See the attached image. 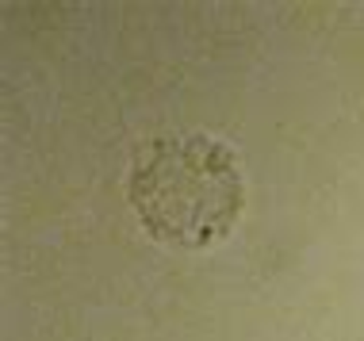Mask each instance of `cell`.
I'll use <instances>...</instances> for the list:
<instances>
[{
  "label": "cell",
  "instance_id": "1",
  "mask_svg": "<svg viewBox=\"0 0 364 341\" xmlns=\"http://www.w3.org/2000/svg\"><path fill=\"white\" fill-rule=\"evenodd\" d=\"M131 200L161 242L215 246L242 207V177L230 150L211 139H161L131 173Z\"/></svg>",
  "mask_w": 364,
  "mask_h": 341
}]
</instances>
